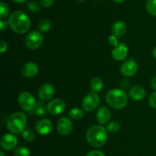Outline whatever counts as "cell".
Masks as SVG:
<instances>
[{
	"instance_id": "cell-6",
	"label": "cell",
	"mask_w": 156,
	"mask_h": 156,
	"mask_svg": "<svg viewBox=\"0 0 156 156\" xmlns=\"http://www.w3.org/2000/svg\"><path fill=\"white\" fill-rule=\"evenodd\" d=\"M18 102L21 108L27 112H32L37 106L36 99L29 92H23L18 96Z\"/></svg>"
},
{
	"instance_id": "cell-34",
	"label": "cell",
	"mask_w": 156,
	"mask_h": 156,
	"mask_svg": "<svg viewBox=\"0 0 156 156\" xmlns=\"http://www.w3.org/2000/svg\"><path fill=\"white\" fill-rule=\"evenodd\" d=\"M8 48V44L5 41L2 40L0 42V52L1 54H3Z\"/></svg>"
},
{
	"instance_id": "cell-31",
	"label": "cell",
	"mask_w": 156,
	"mask_h": 156,
	"mask_svg": "<svg viewBox=\"0 0 156 156\" xmlns=\"http://www.w3.org/2000/svg\"><path fill=\"white\" fill-rule=\"evenodd\" d=\"M86 156H105V153L99 150H92V151H89L86 154Z\"/></svg>"
},
{
	"instance_id": "cell-5",
	"label": "cell",
	"mask_w": 156,
	"mask_h": 156,
	"mask_svg": "<svg viewBox=\"0 0 156 156\" xmlns=\"http://www.w3.org/2000/svg\"><path fill=\"white\" fill-rule=\"evenodd\" d=\"M24 44L27 48L35 50L41 47L44 42V36L42 34L37 31H32L27 34L24 38Z\"/></svg>"
},
{
	"instance_id": "cell-20",
	"label": "cell",
	"mask_w": 156,
	"mask_h": 156,
	"mask_svg": "<svg viewBox=\"0 0 156 156\" xmlns=\"http://www.w3.org/2000/svg\"><path fill=\"white\" fill-rule=\"evenodd\" d=\"M69 116L73 120H80L84 117V111L82 109L75 107L70 110Z\"/></svg>"
},
{
	"instance_id": "cell-37",
	"label": "cell",
	"mask_w": 156,
	"mask_h": 156,
	"mask_svg": "<svg viewBox=\"0 0 156 156\" xmlns=\"http://www.w3.org/2000/svg\"><path fill=\"white\" fill-rule=\"evenodd\" d=\"M152 54H153V57L155 59H156V46L154 47L153 49V51H152Z\"/></svg>"
},
{
	"instance_id": "cell-29",
	"label": "cell",
	"mask_w": 156,
	"mask_h": 156,
	"mask_svg": "<svg viewBox=\"0 0 156 156\" xmlns=\"http://www.w3.org/2000/svg\"><path fill=\"white\" fill-rule=\"evenodd\" d=\"M149 103L152 108L156 110V91L153 92L149 98Z\"/></svg>"
},
{
	"instance_id": "cell-36",
	"label": "cell",
	"mask_w": 156,
	"mask_h": 156,
	"mask_svg": "<svg viewBox=\"0 0 156 156\" xmlns=\"http://www.w3.org/2000/svg\"><path fill=\"white\" fill-rule=\"evenodd\" d=\"M13 2H15V3H18V4H22L24 3V2H26V0H12Z\"/></svg>"
},
{
	"instance_id": "cell-11",
	"label": "cell",
	"mask_w": 156,
	"mask_h": 156,
	"mask_svg": "<svg viewBox=\"0 0 156 156\" xmlns=\"http://www.w3.org/2000/svg\"><path fill=\"white\" fill-rule=\"evenodd\" d=\"M138 70V65L133 60H129L124 62L120 68V72L125 76H132L136 73Z\"/></svg>"
},
{
	"instance_id": "cell-18",
	"label": "cell",
	"mask_w": 156,
	"mask_h": 156,
	"mask_svg": "<svg viewBox=\"0 0 156 156\" xmlns=\"http://www.w3.org/2000/svg\"><path fill=\"white\" fill-rule=\"evenodd\" d=\"M111 32H112V35L117 38L123 36L126 32V24L123 21H116L113 24Z\"/></svg>"
},
{
	"instance_id": "cell-23",
	"label": "cell",
	"mask_w": 156,
	"mask_h": 156,
	"mask_svg": "<svg viewBox=\"0 0 156 156\" xmlns=\"http://www.w3.org/2000/svg\"><path fill=\"white\" fill-rule=\"evenodd\" d=\"M120 127H121V125L118 121H112L108 125L107 130H108V132L114 134V133H117V132L120 131Z\"/></svg>"
},
{
	"instance_id": "cell-30",
	"label": "cell",
	"mask_w": 156,
	"mask_h": 156,
	"mask_svg": "<svg viewBox=\"0 0 156 156\" xmlns=\"http://www.w3.org/2000/svg\"><path fill=\"white\" fill-rule=\"evenodd\" d=\"M108 41H109V43L111 45L114 46V47H117V46L119 45V42H118V38L114 35H111L108 38Z\"/></svg>"
},
{
	"instance_id": "cell-35",
	"label": "cell",
	"mask_w": 156,
	"mask_h": 156,
	"mask_svg": "<svg viewBox=\"0 0 156 156\" xmlns=\"http://www.w3.org/2000/svg\"><path fill=\"white\" fill-rule=\"evenodd\" d=\"M151 86L152 87V88L156 90V76H155V77H153L151 80Z\"/></svg>"
},
{
	"instance_id": "cell-39",
	"label": "cell",
	"mask_w": 156,
	"mask_h": 156,
	"mask_svg": "<svg viewBox=\"0 0 156 156\" xmlns=\"http://www.w3.org/2000/svg\"><path fill=\"white\" fill-rule=\"evenodd\" d=\"M0 156H5V154L3 153V151H0Z\"/></svg>"
},
{
	"instance_id": "cell-16",
	"label": "cell",
	"mask_w": 156,
	"mask_h": 156,
	"mask_svg": "<svg viewBox=\"0 0 156 156\" xmlns=\"http://www.w3.org/2000/svg\"><path fill=\"white\" fill-rule=\"evenodd\" d=\"M129 96L133 100L140 101L146 97V91L141 86H134L129 90Z\"/></svg>"
},
{
	"instance_id": "cell-2",
	"label": "cell",
	"mask_w": 156,
	"mask_h": 156,
	"mask_svg": "<svg viewBox=\"0 0 156 156\" xmlns=\"http://www.w3.org/2000/svg\"><path fill=\"white\" fill-rule=\"evenodd\" d=\"M9 24L11 28L18 34H24L30 28V20L24 12L15 11L11 14L9 18Z\"/></svg>"
},
{
	"instance_id": "cell-7",
	"label": "cell",
	"mask_w": 156,
	"mask_h": 156,
	"mask_svg": "<svg viewBox=\"0 0 156 156\" xmlns=\"http://www.w3.org/2000/svg\"><path fill=\"white\" fill-rule=\"evenodd\" d=\"M100 104V98L95 92H90L82 100V108L87 112H92Z\"/></svg>"
},
{
	"instance_id": "cell-40",
	"label": "cell",
	"mask_w": 156,
	"mask_h": 156,
	"mask_svg": "<svg viewBox=\"0 0 156 156\" xmlns=\"http://www.w3.org/2000/svg\"><path fill=\"white\" fill-rule=\"evenodd\" d=\"M77 1H79V2H84V1H85V0H77Z\"/></svg>"
},
{
	"instance_id": "cell-4",
	"label": "cell",
	"mask_w": 156,
	"mask_h": 156,
	"mask_svg": "<svg viewBox=\"0 0 156 156\" xmlns=\"http://www.w3.org/2000/svg\"><path fill=\"white\" fill-rule=\"evenodd\" d=\"M27 117L25 114L21 112H16L9 117L7 120V128L9 131L12 134L22 133L24 130Z\"/></svg>"
},
{
	"instance_id": "cell-14",
	"label": "cell",
	"mask_w": 156,
	"mask_h": 156,
	"mask_svg": "<svg viewBox=\"0 0 156 156\" xmlns=\"http://www.w3.org/2000/svg\"><path fill=\"white\" fill-rule=\"evenodd\" d=\"M128 54V47L124 43H120L112 50V56L116 61H123L126 58Z\"/></svg>"
},
{
	"instance_id": "cell-8",
	"label": "cell",
	"mask_w": 156,
	"mask_h": 156,
	"mask_svg": "<svg viewBox=\"0 0 156 156\" xmlns=\"http://www.w3.org/2000/svg\"><path fill=\"white\" fill-rule=\"evenodd\" d=\"M47 108L49 113L53 116H57L65 110L66 103L62 99H55L47 104Z\"/></svg>"
},
{
	"instance_id": "cell-22",
	"label": "cell",
	"mask_w": 156,
	"mask_h": 156,
	"mask_svg": "<svg viewBox=\"0 0 156 156\" xmlns=\"http://www.w3.org/2000/svg\"><path fill=\"white\" fill-rule=\"evenodd\" d=\"M15 156H30V150L26 146H18L14 151Z\"/></svg>"
},
{
	"instance_id": "cell-15",
	"label": "cell",
	"mask_w": 156,
	"mask_h": 156,
	"mask_svg": "<svg viewBox=\"0 0 156 156\" xmlns=\"http://www.w3.org/2000/svg\"><path fill=\"white\" fill-rule=\"evenodd\" d=\"M21 73L26 77H34L38 73V67L35 63L27 62L22 66Z\"/></svg>"
},
{
	"instance_id": "cell-13",
	"label": "cell",
	"mask_w": 156,
	"mask_h": 156,
	"mask_svg": "<svg viewBox=\"0 0 156 156\" xmlns=\"http://www.w3.org/2000/svg\"><path fill=\"white\" fill-rule=\"evenodd\" d=\"M52 128H53V123L48 119H44L40 120L37 123L36 127H35L37 132L40 136H47L52 131Z\"/></svg>"
},
{
	"instance_id": "cell-12",
	"label": "cell",
	"mask_w": 156,
	"mask_h": 156,
	"mask_svg": "<svg viewBox=\"0 0 156 156\" xmlns=\"http://www.w3.org/2000/svg\"><path fill=\"white\" fill-rule=\"evenodd\" d=\"M18 144V139L13 134H5L1 139L2 148L6 151H11L16 147Z\"/></svg>"
},
{
	"instance_id": "cell-32",
	"label": "cell",
	"mask_w": 156,
	"mask_h": 156,
	"mask_svg": "<svg viewBox=\"0 0 156 156\" xmlns=\"http://www.w3.org/2000/svg\"><path fill=\"white\" fill-rule=\"evenodd\" d=\"M40 2H41V4L44 7L49 8L53 4L54 0H40Z\"/></svg>"
},
{
	"instance_id": "cell-27",
	"label": "cell",
	"mask_w": 156,
	"mask_h": 156,
	"mask_svg": "<svg viewBox=\"0 0 156 156\" xmlns=\"http://www.w3.org/2000/svg\"><path fill=\"white\" fill-rule=\"evenodd\" d=\"M22 137L27 142H33L35 139V135L31 130L24 129L22 132Z\"/></svg>"
},
{
	"instance_id": "cell-33",
	"label": "cell",
	"mask_w": 156,
	"mask_h": 156,
	"mask_svg": "<svg viewBox=\"0 0 156 156\" xmlns=\"http://www.w3.org/2000/svg\"><path fill=\"white\" fill-rule=\"evenodd\" d=\"M8 24H9V22H7L6 21L3 20V18H1V20H0V25H1V29H0V32H5V31L7 29Z\"/></svg>"
},
{
	"instance_id": "cell-25",
	"label": "cell",
	"mask_w": 156,
	"mask_h": 156,
	"mask_svg": "<svg viewBox=\"0 0 156 156\" xmlns=\"http://www.w3.org/2000/svg\"><path fill=\"white\" fill-rule=\"evenodd\" d=\"M146 7L150 15L156 17V0H147Z\"/></svg>"
},
{
	"instance_id": "cell-1",
	"label": "cell",
	"mask_w": 156,
	"mask_h": 156,
	"mask_svg": "<svg viewBox=\"0 0 156 156\" xmlns=\"http://www.w3.org/2000/svg\"><path fill=\"white\" fill-rule=\"evenodd\" d=\"M108 132L107 128L102 125H92L87 131V142L94 148H101L106 143L108 139Z\"/></svg>"
},
{
	"instance_id": "cell-3",
	"label": "cell",
	"mask_w": 156,
	"mask_h": 156,
	"mask_svg": "<svg viewBox=\"0 0 156 156\" xmlns=\"http://www.w3.org/2000/svg\"><path fill=\"white\" fill-rule=\"evenodd\" d=\"M106 101L113 109L122 110L127 104L128 96L122 89H112L107 93Z\"/></svg>"
},
{
	"instance_id": "cell-26",
	"label": "cell",
	"mask_w": 156,
	"mask_h": 156,
	"mask_svg": "<svg viewBox=\"0 0 156 156\" xmlns=\"http://www.w3.org/2000/svg\"><path fill=\"white\" fill-rule=\"evenodd\" d=\"M27 9L29 11L32 12H37L41 10V6L37 2L34 1V0H31L29 1L27 4Z\"/></svg>"
},
{
	"instance_id": "cell-28",
	"label": "cell",
	"mask_w": 156,
	"mask_h": 156,
	"mask_svg": "<svg viewBox=\"0 0 156 156\" xmlns=\"http://www.w3.org/2000/svg\"><path fill=\"white\" fill-rule=\"evenodd\" d=\"M9 13V6L6 4L4 2H1V11H0V15H1V18H6Z\"/></svg>"
},
{
	"instance_id": "cell-17",
	"label": "cell",
	"mask_w": 156,
	"mask_h": 156,
	"mask_svg": "<svg viewBox=\"0 0 156 156\" xmlns=\"http://www.w3.org/2000/svg\"><path fill=\"white\" fill-rule=\"evenodd\" d=\"M97 117L98 121L101 125H105L109 122L110 119H111V112L108 110V107L106 106H101L98 109L97 112Z\"/></svg>"
},
{
	"instance_id": "cell-24",
	"label": "cell",
	"mask_w": 156,
	"mask_h": 156,
	"mask_svg": "<svg viewBox=\"0 0 156 156\" xmlns=\"http://www.w3.org/2000/svg\"><path fill=\"white\" fill-rule=\"evenodd\" d=\"M38 28L41 32H47L51 28V22L48 19H42L39 22Z\"/></svg>"
},
{
	"instance_id": "cell-38",
	"label": "cell",
	"mask_w": 156,
	"mask_h": 156,
	"mask_svg": "<svg viewBox=\"0 0 156 156\" xmlns=\"http://www.w3.org/2000/svg\"><path fill=\"white\" fill-rule=\"evenodd\" d=\"M113 2H117V3H120V2H123L124 0H112Z\"/></svg>"
},
{
	"instance_id": "cell-10",
	"label": "cell",
	"mask_w": 156,
	"mask_h": 156,
	"mask_svg": "<svg viewBox=\"0 0 156 156\" xmlns=\"http://www.w3.org/2000/svg\"><path fill=\"white\" fill-rule=\"evenodd\" d=\"M57 131L62 136H68L73 131V123L67 117H62L57 122Z\"/></svg>"
},
{
	"instance_id": "cell-21",
	"label": "cell",
	"mask_w": 156,
	"mask_h": 156,
	"mask_svg": "<svg viewBox=\"0 0 156 156\" xmlns=\"http://www.w3.org/2000/svg\"><path fill=\"white\" fill-rule=\"evenodd\" d=\"M47 108L44 106V102L42 101H39V102H37L36 107L31 113H34L35 115L38 116H44L47 114Z\"/></svg>"
},
{
	"instance_id": "cell-9",
	"label": "cell",
	"mask_w": 156,
	"mask_h": 156,
	"mask_svg": "<svg viewBox=\"0 0 156 156\" xmlns=\"http://www.w3.org/2000/svg\"><path fill=\"white\" fill-rule=\"evenodd\" d=\"M55 89L52 84H44L38 90V96L41 101H49L53 98Z\"/></svg>"
},
{
	"instance_id": "cell-19",
	"label": "cell",
	"mask_w": 156,
	"mask_h": 156,
	"mask_svg": "<svg viewBox=\"0 0 156 156\" xmlns=\"http://www.w3.org/2000/svg\"><path fill=\"white\" fill-rule=\"evenodd\" d=\"M90 86H91V88L93 90V92L99 93L103 89L104 82L100 77H94L91 80Z\"/></svg>"
}]
</instances>
